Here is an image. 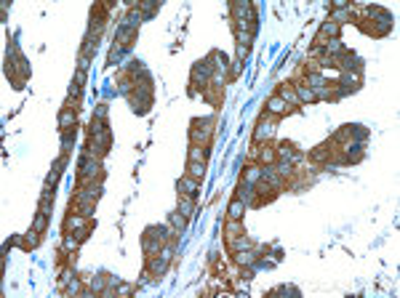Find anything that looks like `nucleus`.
<instances>
[{"label":"nucleus","instance_id":"16","mask_svg":"<svg viewBox=\"0 0 400 298\" xmlns=\"http://www.w3.org/2000/svg\"><path fill=\"white\" fill-rule=\"evenodd\" d=\"M243 213H245V202L240 197H235L227 205V219H240L243 221Z\"/></svg>","mask_w":400,"mask_h":298},{"label":"nucleus","instance_id":"31","mask_svg":"<svg viewBox=\"0 0 400 298\" xmlns=\"http://www.w3.org/2000/svg\"><path fill=\"white\" fill-rule=\"evenodd\" d=\"M80 93H83V88L72 83V86H69V99H72V101H80Z\"/></svg>","mask_w":400,"mask_h":298},{"label":"nucleus","instance_id":"28","mask_svg":"<svg viewBox=\"0 0 400 298\" xmlns=\"http://www.w3.org/2000/svg\"><path fill=\"white\" fill-rule=\"evenodd\" d=\"M134 290H136V285H128V282H117V288H115L117 295H131Z\"/></svg>","mask_w":400,"mask_h":298},{"label":"nucleus","instance_id":"2","mask_svg":"<svg viewBox=\"0 0 400 298\" xmlns=\"http://www.w3.org/2000/svg\"><path fill=\"white\" fill-rule=\"evenodd\" d=\"M62 229L69 232V234H78L80 240H88V234H91V219L80 216V213H69V216L64 219V224H62Z\"/></svg>","mask_w":400,"mask_h":298},{"label":"nucleus","instance_id":"15","mask_svg":"<svg viewBox=\"0 0 400 298\" xmlns=\"http://www.w3.org/2000/svg\"><path fill=\"white\" fill-rule=\"evenodd\" d=\"M168 224L173 226V232H176V234H184V232H187V224H190V219L182 216V213L176 210V213H171V216H168Z\"/></svg>","mask_w":400,"mask_h":298},{"label":"nucleus","instance_id":"22","mask_svg":"<svg viewBox=\"0 0 400 298\" xmlns=\"http://www.w3.org/2000/svg\"><path fill=\"white\" fill-rule=\"evenodd\" d=\"M278 96L283 99L286 104H299V96H296V91H293V88H288V86H280Z\"/></svg>","mask_w":400,"mask_h":298},{"label":"nucleus","instance_id":"5","mask_svg":"<svg viewBox=\"0 0 400 298\" xmlns=\"http://www.w3.org/2000/svg\"><path fill=\"white\" fill-rule=\"evenodd\" d=\"M134 40H136V27H117V32H115V45H120L123 51H128Z\"/></svg>","mask_w":400,"mask_h":298},{"label":"nucleus","instance_id":"33","mask_svg":"<svg viewBox=\"0 0 400 298\" xmlns=\"http://www.w3.org/2000/svg\"><path fill=\"white\" fill-rule=\"evenodd\" d=\"M96 120H107V104H99L96 106Z\"/></svg>","mask_w":400,"mask_h":298},{"label":"nucleus","instance_id":"10","mask_svg":"<svg viewBox=\"0 0 400 298\" xmlns=\"http://www.w3.org/2000/svg\"><path fill=\"white\" fill-rule=\"evenodd\" d=\"M232 256H235V264H238V266H254L256 261H259V256H256L254 248L240 250V253H232Z\"/></svg>","mask_w":400,"mask_h":298},{"label":"nucleus","instance_id":"20","mask_svg":"<svg viewBox=\"0 0 400 298\" xmlns=\"http://www.w3.org/2000/svg\"><path fill=\"white\" fill-rule=\"evenodd\" d=\"M187 176H192V178H197V181H203V176H206V162H190V160H187Z\"/></svg>","mask_w":400,"mask_h":298},{"label":"nucleus","instance_id":"25","mask_svg":"<svg viewBox=\"0 0 400 298\" xmlns=\"http://www.w3.org/2000/svg\"><path fill=\"white\" fill-rule=\"evenodd\" d=\"M349 11H352L349 6H347V8H334V14H331V19H328V21H336V24H342V21L349 16Z\"/></svg>","mask_w":400,"mask_h":298},{"label":"nucleus","instance_id":"7","mask_svg":"<svg viewBox=\"0 0 400 298\" xmlns=\"http://www.w3.org/2000/svg\"><path fill=\"white\" fill-rule=\"evenodd\" d=\"M176 186H179L182 195H190V197H195L200 192V181H197V178H192V176H187V173L179 178V184H176Z\"/></svg>","mask_w":400,"mask_h":298},{"label":"nucleus","instance_id":"8","mask_svg":"<svg viewBox=\"0 0 400 298\" xmlns=\"http://www.w3.org/2000/svg\"><path fill=\"white\" fill-rule=\"evenodd\" d=\"M176 210H179L182 216L192 219V216H195V197H190V195H179V200H176Z\"/></svg>","mask_w":400,"mask_h":298},{"label":"nucleus","instance_id":"23","mask_svg":"<svg viewBox=\"0 0 400 298\" xmlns=\"http://www.w3.org/2000/svg\"><path fill=\"white\" fill-rule=\"evenodd\" d=\"M104 130H110V128H107V120H96V117H93V120H91V128H88V136L104 133Z\"/></svg>","mask_w":400,"mask_h":298},{"label":"nucleus","instance_id":"27","mask_svg":"<svg viewBox=\"0 0 400 298\" xmlns=\"http://www.w3.org/2000/svg\"><path fill=\"white\" fill-rule=\"evenodd\" d=\"M72 280H75V274H72V269H62V277H59V288L64 290V288H67V285L72 282Z\"/></svg>","mask_w":400,"mask_h":298},{"label":"nucleus","instance_id":"9","mask_svg":"<svg viewBox=\"0 0 400 298\" xmlns=\"http://www.w3.org/2000/svg\"><path fill=\"white\" fill-rule=\"evenodd\" d=\"M80 237L78 234H69V232H64V240H62V253L64 256H72V253H78V248H80Z\"/></svg>","mask_w":400,"mask_h":298},{"label":"nucleus","instance_id":"21","mask_svg":"<svg viewBox=\"0 0 400 298\" xmlns=\"http://www.w3.org/2000/svg\"><path fill=\"white\" fill-rule=\"evenodd\" d=\"M259 162H262V165H275L278 162V152L272 147H262V152H259Z\"/></svg>","mask_w":400,"mask_h":298},{"label":"nucleus","instance_id":"3","mask_svg":"<svg viewBox=\"0 0 400 298\" xmlns=\"http://www.w3.org/2000/svg\"><path fill=\"white\" fill-rule=\"evenodd\" d=\"M211 77H214V69H211V64L206 62V59H203V62H197V64L192 67V72H190V80H192V91H190V93H192V96H195V88H203V91H206V88L211 86Z\"/></svg>","mask_w":400,"mask_h":298},{"label":"nucleus","instance_id":"32","mask_svg":"<svg viewBox=\"0 0 400 298\" xmlns=\"http://www.w3.org/2000/svg\"><path fill=\"white\" fill-rule=\"evenodd\" d=\"M75 86H80V88L86 86V69H80V67H78V72H75Z\"/></svg>","mask_w":400,"mask_h":298},{"label":"nucleus","instance_id":"26","mask_svg":"<svg viewBox=\"0 0 400 298\" xmlns=\"http://www.w3.org/2000/svg\"><path fill=\"white\" fill-rule=\"evenodd\" d=\"M235 40H238V45H251L254 35L251 32H243V30H235Z\"/></svg>","mask_w":400,"mask_h":298},{"label":"nucleus","instance_id":"4","mask_svg":"<svg viewBox=\"0 0 400 298\" xmlns=\"http://www.w3.org/2000/svg\"><path fill=\"white\" fill-rule=\"evenodd\" d=\"M275 115L272 117H262V120H259V125H256V130H254V141H267V139H272V133H275Z\"/></svg>","mask_w":400,"mask_h":298},{"label":"nucleus","instance_id":"12","mask_svg":"<svg viewBox=\"0 0 400 298\" xmlns=\"http://www.w3.org/2000/svg\"><path fill=\"white\" fill-rule=\"evenodd\" d=\"M286 110H288V104L280 99L278 93L267 99V112H269V115H275V117H278V115H286Z\"/></svg>","mask_w":400,"mask_h":298},{"label":"nucleus","instance_id":"24","mask_svg":"<svg viewBox=\"0 0 400 298\" xmlns=\"http://www.w3.org/2000/svg\"><path fill=\"white\" fill-rule=\"evenodd\" d=\"M48 219L51 216H45V213H38V216H35V221H32V229H38L40 234L45 232V226H48Z\"/></svg>","mask_w":400,"mask_h":298},{"label":"nucleus","instance_id":"17","mask_svg":"<svg viewBox=\"0 0 400 298\" xmlns=\"http://www.w3.org/2000/svg\"><path fill=\"white\" fill-rule=\"evenodd\" d=\"M310 160H312V162H328V160H331V147H328V144L315 147V149L310 152Z\"/></svg>","mask_w":400,"mask_h":298},{"label":"nucleus","instance_id":"6","mask_svg":"<svg viewBox=\"0 0 400 298\" xmlns=\"http://www.w3.org/2000/svg\"><path fill=\"white\" fill-rule=\"evenodd\" d=\"M75 123H78V110H72V106H62V112H59V117H56L59 130L75 128Z\"/></svg>","mask_w":400,"mask_h":298},{"label":"nucleus","instance_id":"30","mask_svg":"<svg viewBox=\"0 0 400 298\" xmlns=\"http://www.w3.org/2000/svg\"><path fill=\"white\" fill-rule=\"evenodd\" d=\"M51 202H54V200H43V197H40V202H38V213H45V216H51Z\"/></svg>","mask_w":400,"mask_h":298},{"label":"nucleus","instance_id":"13","mask_svg":"<svg viewBox=\"0 0 400 298\" xmlns=\"http://www.w3.org/2000/svg\"><path fill=\"white\" fill-rule=\"evenodd\" d=\"M187 160H190V162H206V160H208V147L190 144V152H187Z\"/></svg>","mask_w":400,"mask_h":298},{"label":"nucleus","instance_id":"19","mask_svg":"<svg viewBox=\"0 0 400 298\" xmlns=\"http://www.w3.org/2000/svg\"><path fill=\"white\" fill-rule=\"evenodd\" d=\"M293 91H296V96H299V101H307V104H312V101H317V93L312 91V88H307L302 83V86H293Z\"/></svg>","mask_w":400,"mask_h":298},{"label":"nucleus","instance_id":"1","mask_svg":"<svg viewBox=\"0 0 400 298\" xmlns=\"http://www.w3.org/2000/svg\"><path fill=\"white\" fill-rule=\"evenodd\" d=\"M214 123H216V117H197V120H192V128H190V141H192V144L208 147L211 136H214Z\"/></svg>","mask_w":400,"mask_h":298},{"label":"nucleus","instance_id":"11","mask_svg":"<svg viewBox=\"0 0 400 298\" xmlns=\"http://www.w3.org/2000/svg\"><path fill=\"white\" fill-rule=\"evenodd\" d=\"M19 245H21V250H35L40 245V232L38 229H30L24 237H19Z\"/></svg>","mask_w":400,"mask_h":298},{"label":"nucleus","instance_id":"18","mask_svg":"<svg viewBox=\"0 0 400 298\" xmlns=\"http://www.w3.org/2000/svg\"><path fill=\"white\" fill-rule=\"evenodd\" d=\"M248 248H254V242L245 234L232 237V240H230V253H240V250H248Z\"/></svg>","mask_w":400,"mask_h":298},{"label":"nucleus","instance_id":"29","mask_svg":"<svg viewBox=\"0 0 400 298\" xmlns=\"http://www.w3.org/2000/svg\"><path fill=\"white\" fill-rule=\"evenodd\" d=\"M248 53H251V45H238V48H235V59H238V62H245Z\"/></svg>","mask_w":400,"mask_h":298},{"label":"nucleus","instance_id":"14","mask_svg":"<svg viewBox=\"0 0 400 298\" xmlns=\"http://www.w3.org/2000/svg\"><path fill=\"white\" fill-rule=\"evenodd\" d=\"M224 232H227V240H232V237H240V234H245V226H243V221H240V219H227V224H224Z\"/></svg>","mask_w":400,"mask_h":298}]
</instances>
